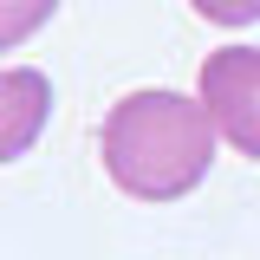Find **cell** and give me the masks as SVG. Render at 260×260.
Listing matches in <instances>:
<instances>
[{
  "mask_svg": "<svg viewBox=\"0 0 260 260\" xmlns=\"http://www.w3.org/2000/svg\"><path fill=\"white\" fill-rule=\"evenodd\" d=\"M189 7L215 26H254L260 20V0H189Z\"/></svg>",
  "mask_w": 260,
  "mask_h": 260,
  "instance_id": "5b68a950",
  "label": "cell"
},
{
  "mask_svg": "<svg viewBox=\"0 0 260 260\" xmlns=\"http://www.w3.org/2000/svg\"><path fill=\"white\" fill-rule=\"evenodd\" d=\"M202 111L241 156L260 162V46H221L202 59Z\"/></svg>",
  "mask_w": 260,
  "mask_h": 260,
  "instance_id": "7a4b0ae2",
  "label": "cell"
},
{
  "mask_svg": "<svg viewBox=\"0 0 260 260\" xmlns=\"http://www.w3.org/2000/svg\"><path fill=\"white\" fill-rule=\"evenodd\" d=\"M52 117V85H46V72H32V65H7L0 72V162L26 156L32 143H39V130Z\"/></svg>",
  "mask_w": 260,
  "mask_h": 260,
  "instance_id": "3957f363",
  "label": "cell"
},
{
  "mask_svg": "<svg viewBox=\"0 0 260 260\" xmlns=\"http://www.w3.org/2000/svg\"><path fill=\"white\" fill-rule=\"evenodd\" d=\"M104 169L137 202L189 195L215 162V117L182 91H130L104 117Z\"/></svg>",
  "mask_w": 260,
  "mask_h": 260,
  "instance_id": "6da1fadb",
  "label": "cell"
},
{
  "mask_svg": "<svg viewBox=\"0 0 260 260\" xmlns=\"http://www.w3.org/2000/svg\"><path fill=\"white\" fill-rule=\"evenodd\" d=\"M52 13H59V0H0V52H13L20 39H32Z\"/></svg>",
  "mask_w": 260,
  "mask_h": 260,
  "instance_id": "277c9868",
  "label": "cell"
}]
</instances>
